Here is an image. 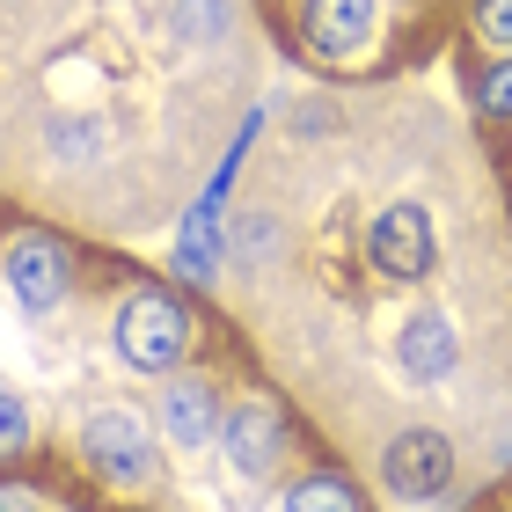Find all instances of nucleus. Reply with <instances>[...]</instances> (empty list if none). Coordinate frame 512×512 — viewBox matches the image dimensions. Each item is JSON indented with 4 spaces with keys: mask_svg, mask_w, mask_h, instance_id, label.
I'll return each mask as SVG.
<instances>
[{
    "mask_svg": "<svg viewBox=\"0 0 512 512\" xmlns=\"http://www.w3.org/2000/svg\"><path fill=\"white\" fill-rule=\"evenodd\" d=\"M110 344H118V359L132 366V374H169V366L191 359V344H198V322L191 308H183L176 293H132L118 322H110Z\"/></svg>",
    "mask_w": 512,
    "mask_h": 512,
    "instance_id": "nucleus-1",
    "label": "nucleus"
},
{
    "mask_svg": "<svg viewBox=\"0 0 512 512\" xmlns=\"http://www.w3.org/2000/svg\"><path fill=\"white\" fill-rule=\"evenodd\" d=\"M81 461L110 483V491H147V483H154L147 417H139V410H96L81 425Z\"/></svg>",
    "mask_w": 512,
    "mask_h": 512,
    "instance_id": "nucleus-2",
    "label": "nucleus"
},
{
    "mask_svg": "<svg viewBox=\"0 0 512 512\" xmlns=\"http://www.w3.org/2000/svg\"><path fill=\"white\" fill-rule=\"evenodd\" d=\"M381 483H388V498H403V505H432V498L454 483V447H447V432H432V425L395 432L388 454H381Z\"/></svg>",
    "mask_w": 512,
    "mask_h": 512,
    "instance_id": "nucleus-3",
    "label": "nucleus"
},
{
    "mask_svg": "<svg viewBox=\"0 0 512 512\" xmlns=\"http://www.w3.org/2000/svg\"><path fill=\"white\" fill-rule=\"evenodd\" d=\"M66 286H74V249H66L59 235H44V227H30V235L8 242V293L22 300L30 315H52Z\"/></svg>",
    "mask_w": 512,
    "mask_h": 512,
    "instance_id": "nucleus-4",
    "label": "nucleus"
},
{
    "mask_svg": "<svg viewBox=\"0 0 512 512\" xmlns=\"http://www.w3.org/2000/svg\"><path fill=\"white\" fill-rule=\"evenodd\" d=\"M220 454L242 483H264L278 461H286V417H278L264 395H242V403L220 417Z\"/></svg>",
    "mask_w": 512,
    "mask_h": 512,
    "instance_id": "nucleus-5",
    "label": "nucleus"
},
{
    "mask_svg": "<svg viewBox=\"0 0 512 512\" xmlns=\"http://www.w3.org/2000/svg\"><path fill=\"white\" fill-rule=\"evenodd\" d=\"M366 256H374V271L381 278H425L432 271V256H439V235H432V213L425 205H388V213L374 220V242H366Z\"/></svg>",
    "mask_w": 512,
    "mask_h": 512,
    "instance_id": "nucleus-6",
    "label": "nucleus"
},
{
    "mask_svg": "<svg viewBox=\"0 0 512 512\" xmlns=\"http://www.w3.org/2000/svg\"><path fill=\"white\" fill-rule=\"evenodd\" d=\"M374 15H381V0H308V44H315V59L352 66L366 52V37H374Z\"/></svg>",
    "mask_w": 512,
    "mask_h": 512,
    "instance_id": "nucleus-7",
    "label": "nucleus"
},
{
    "mask_svg": "<svg viewBox=\"0 0 512 512\" xmlns=\"http://www.w3.org/2000/svg\"><path fill=\"white\" fill-rule=\"evenodd\" d=\"M161 432H169V447H205V439H220V403L205 381H169L161 388Z\"/></svg>",
    "mask_w": 512,
    "mask_h": 512,
    "instance_id": "nucleus-8",
    "label": "nucleus"
},
{
    "mask_svg": "<svg viewBox=\"0 0 512 512\" xmlns=\"http://www.w3.org/2000/svg\"><path fill=\"white\" fill-rule=\"evenodd\" d=\"M395 352H403V366H410L417 381H447L454 374V322L447 315H410Z\"/></svg>",
    "mask_w": 512,
    "mask_h": 512,
    "instance_id": "nucleus-9",
    "label": "nucleus"
},
{
    "mask_svg": "<svg viewBox=\"0 0 512 512\" xmlns=\"http://www.w3.org/2000/svg\"><path fill=\"white\" fill-rule=\"evenodd\" d=\"M213 249H220V198H205L191 220H183V271L191 278H213Z\"/></svg>",
    "mask_w": 512,
    "mask_h": 512,
    "instance_id": "nucleus-10",
    "label": "nucleus"
},
{
    "mask_svg": "<svg viewBox=\"0 0 512 512\" xmlns=\"http://www.w3.org/2000/svg\"><path fill=\"white\" fill-rule=\"evenodd\" d=\"M278 512H359V491L344 476H300Z\"/></svg>",
    "mask_w": 512,
    "mask_h": 512,
    "instance_id": "nucleus-11",
    "label": "nucleus"
},
{
    "mask_svg": "<svg viewBox=\"0 0 512 512\" xmlns=\"http://www.w3.org/2000/svg\"><path fill=\"white\" fill-rule=\"evenodd\" d=\"M30 447V403H22L15 388H0V469Z\"/></svg>",
    "mask_w": 512,
    "mask_h": 512,
    "instance_id": "nucleus-12",
    "label": "nucleus"
},
{
    "mask_svg": "<svg viewBox=\"0 0 512 512\" xmlns=\"http://www.w3.org/2000/svg\"><path fill=\"white\" fill-rule=\"evenodd\" d=\"M476 103H483V118H512V59H498L491 74L476 81Z\"/></svg>",
    "mask_w": 512,
    "mask_h": 512,
    "instance_id": "nucleus-13",
    "label": "nucleus"
},
{
    "mask_svg": "<svg viewBox=\"0 0 512 512\" xmlns=\"http://www.w3.org/2000/svg\"><path fill=\"white\" fill-rule=\"evenodd\" d=\"M483 37L512 44V0H483Z\"/></svg>",
    "mask_w": 512,
    "mask_h": 512,
    "instance_id": "nucleus-14",
    "label": "nucleus"
},
{
    "mask_svg": "<svg viewBox=\"0 0 512 512\" xmlns=\"http://www.w3.org/2000/svg\"><path fill=\"white\" fill-rule=\"evenodd\" d=\"M0 512H30V505H22V498H0Z\"/></svg>",
    "mask_w": 512,
    "mask_h": 512,
    "instance_id": "nucleus-15",
    "label": "nucleus"
}]
</instances>
